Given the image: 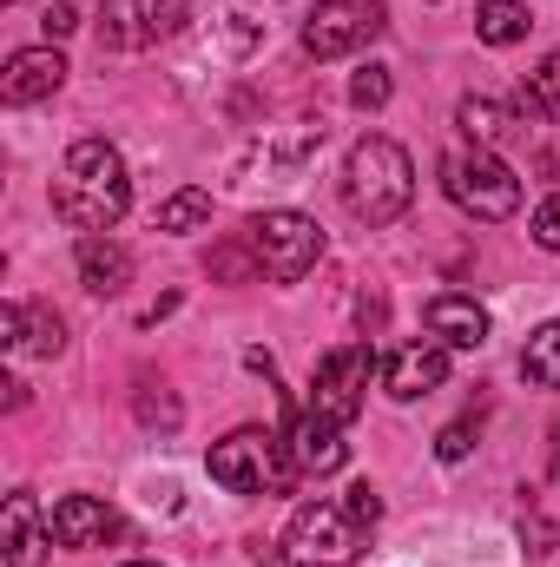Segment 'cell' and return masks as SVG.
Segmentation results:
<instances>
[{"label":"cell","instance_id":"cell-1","mask_svg":"<svg viewBox=\"0 0 560 567\" xmlns=\"http://www.w3.org/2000/svg\"><path fill=\"white\" fill-rule=\"evenodd\" d=\"M133 205V178H126V158L120 145L106 140H80L60 158V178H53V212L80 231V238H106Z\"/></svg>","mask_w":560,"mask_h":567},{"label":"cell","instance_id":"cell-2","mask_svg":"<svg viewBox=\"0 0 560 567\" xmlns=\"http://www.w3.org/2000/svg\"><path fill=\"white\" fill-rule=\"evenodd\" d=\"M343 198H350V212H356L363 225H396V218L409 212V198H416V165H409V152L396 140H383V133L356 140L350 145V165H343Z\"/></svg>","mask_w":560,"mask_h":567},{"label":"cell","instance_id":"cell-3","mask_svg":"<svg viewBox=\"0 0 560 567\" xmlns=\"http://www.w3.org/2000/svg\"><path fill=\"white\" fill-rule=\"evenodd\" d=\"M211 482L231 488V495H290L297 488V462H290V442L271 435V429H231L225 442H211L205 455Z\"/></svg>","mask_w":560,"mask_h":567},{"label":"cell","instance_id":"cell-4","mask_svg":"<svg viewBox=\"0 0 560 567\" xmlns=\"http://www.w3.org/2000/svg\"><path fill=\"white\" fill-rule=\"evenodd\" d=\"M363 542H370V522L350 508V495L343 502H303L297 515H290V528H283V561L290 567H350L363 555Z\"/></svg>","mask_w":560,"mask_h":567},{"label":"cell","instance_id":"cell-5","mask_svg":"<svg viewBox=\"0 0 560 567\" xmlns=\"http://www.w3.org/2000/svg\"><path fill=\"white\" fill-rule=\"evenodd\" d=\"M442 185H448V198L468 212V218H515L521 212V178H515V165H501L488 145H468V152H448L442 158Z\"/></svg>","mask_w":560,"mask_h":567},{"label":"cell","instance_id":"cell-6","mask_svg":"<svg viewBox=\"0 0 560 567\" xmlns=\"http://www.w3.org/2000/svg\"><path fill=\"white\" fill-rule=\"evenodd\" d=\"M251 258H258V271L278 284H297L317 271V258H323V225L317 218H303V212H265V218H251Z\"/></svg>","mask_w":560,"mask_h":567},{"label":"cell","instance_id":"cell-7","mask_svg":"<svg viewBox=\"0 0 560 567\" xmlns=\"http://www.w3.org/2000/svg\"><path fill=\"white\" fill-rule=\"evenodd\" d=\"M383 27H390L383 0H317L310 20H303V53L310 60H343V53H363L370 40H383Z\"/></svg>","mask_w":560,"mask_h":567},{"label":"cell","instance_id":"cell-8","mask_svg":"<svg viewBox=\"0 0 560 567\" xmlns=\"http://www.w3.org/2000/svg\"><path fill=\"white\" fill-rule=\"evenodd\" d=\"M370 377H376V350L370 343H336L323 363H317V377H310V403L303 410H317V416H330V423H356V410H363V390H370Z\"/></svg>","mask_w":560,"mask_h":567},{"label":"cell","instance_id":"cell-9","mask_svg":"<svg viewBox=\"0 0 560 567\" xmlns=\"http://www.w3.org/2000/svg\"><path fill=\"white\" fill-rule=\"evenodd\" d=\"M191 0H106L100 7V47L113 53H145L185 27Z\"/></svg>","mask_w":560,"mask_h":567},{"label":"cell","instance_id":"cell-10","mask_svg":"<svg viewBox=\"0 0 560 567\" xmlns=\"http://www.w3.org/2000/svg\"><path fill=\"white\" fill-rule=\"evenodd\" d=\"M66 86V60L53 53V47H20L13 60H7V73H0V100L7 106H40V100H53Z\"/></svg>","mask_w":560,"mask_h":567},{"label":"cell","instance_id":"cell-11","mask_svg":"<svg viewBox=\"0 0 560 567\" xmlns=\"http://www.w3.org/2000/svg\"><path fill=\"white\" fill-rule=\"evenodd\" d=\"M53 548V522H40L33 495H7L0 508V567H46Z\"/></svg>","mask_w":560,"mask_h":567},{"label":"cell","instance_id":"cell-12","mask_svg":"<svg viewBox=\"0 0 560 567\" xmlns=\"http://www.w3.org/2000/svg\"><path fill=\"white\" fill-rule=\"evenodd\" d=\"M383 383H390L396 403H416V396H428V390H442V383H448V343H435V337L403 343V350L383 363Z\"/></svg>","mask_w":560,"mask_h":567},{"label":"cell","instance_id":"cell-13","mask_svg":"<svg viewBox=\"0 0 560 567\" xmlns=\"http://www.w3.org/2000/svg\"><path fill=\"white\" fill-rule=\"evenodd\" d=\"M290 462L303 468V475H336L343 462H350V442H343V423H330V416H317V410H303V416H290Z\"/></svg>","mask_w":560,"mask_h":567},{"label":"cell","instance_id":"cell-14","mask_svg":"<svg viewBox=\"0 0 560 567\" xmlns=\"http://www.w3.org/2000/svg\"><path fill=\"white\" fill-rule=\"evenodd\" d=\"M46 522H53L60 548H106V542H120V515L106 502H93V495H66Z\"/></svg>","mask_w":560,"mask_h":567},{"label":"cell","instance_id":"cell-15","mask_svg":"<svg viewBox=\"0 0 560 567\" xmlns=\"http://www.w3.org/2000/svg\"><path fill=\"white\" fill-rule=\"evenodd\" d=\"M422 317H428V337L448 343V350H481L488 343V310L475 297H455V290L448 297H428Z\"/></svg>","mask_w":560,"mask_h":567},{"label":"cell","instance_id":"cell-16","mask_svg":"<svg viewBox=\"0 0 560 567\" xmlns=\"http://www.w3.org/2000/svg\"><path fill=\"white\" fill-rule=\"evenodd\" d=\"M126 278H133L126 245H113V238H80V284H86L93 297H120Z\"/></svg>","mask_w":560,"mask_h":567},{"label":"cell","instance_id":"cell-17","mask_svg":"<svg viewBox=\"0 0 560 567\" xmlns=\"http://www.w3.org/2000/svg\"><path fill=\"white\" fill-rule=\"evenodd\" d=\"M455 126L468 133V145H488V152H495V145L515 133V113H508L501 100H462V106H455Z\"/></svg>","mask_w":560,"mask_h":567},{"label":"cell","instance_id":"cell-18","mask_svg":"<svg viewBox=\"0 0 560 567\" xmlns=\"http://www.w3.org/2000/svg\"><path fill=\"white\" fill-rule=\"evenodd\" d=\"M528 27H535L528 0H481V13H475V33L488 47H515V40H528Z\"/></svg>","mask_w":560,"mask_h":567},{"label":"cell","instance_id":"cell-19","mask_svg":"<svg viewBox=\"0 0 560 567\" xmlns=\"http://www.w3.org/2000/svg\"><path fill=\"white\" fill-rule=\"evenodd\" d=\"M521 377H528L535 390H560V323H541V330L528 337V350H521Z\"/></svg>","mask_w":560,"mask_h":567},{"label":"cell","instance_id":"cell-20","mask_svg":"<svg viewBox=\"0 0 560 567\" xmlns=\"http://www.w3.org/2000/svg\"><path fill=\"white\" fill-rule=\"evenodd\" d=\"M521 113H535V120H560V53H548V60L528 73V86H521Z\"/></svg>","mask_w":560,"mask_h":567},{"label":"cell","instance_id":"cell-21","mask_svg":"<svg viewBox=\"0 0 560 567\" xmlns=\"http://www.w3.org/2000/svg\"><path fill=\"white\" fill-rule=\"evenodd\" d=\"M205 218H211V192L205 185H185V192H172L158 205V231H198Z\"/></svg>","mask_w":560,"mask_h":567},{"label":"cell","instance_id":"cell-22","mask_svg":"<svg viewBox=\"0 0 560 567\" xmlns=\"http://www.w3.org/2000/svg\"><path fill=\"white\" fill-rule=\"evenodd\" d=\"M20 350H33V357H60V350H66V323H60L53 310H27V317H20Z\"/></svg>","mask_w":560,"mask_h":567},{"label":"cell","instance_id":"cell-23","mask_svg":"<svg viewBox=\"0 0 560 567\" xmlns=\"http://www.w3.org/2000/svg\"><path fill=\"white\" fill-rule=\"evenodd\" d=\"M350 100H356L363 113H383V106H390V66H363V73L350 80Z\"/></svg>","mask_w":560,"mask_h":567},{"label":"cell","instance_id":"cell-24","mask_svg":"<svg viewBox=\"0 0 560 567\" xmlns=\"http://www.w3.org/2000/svg\"><path fill=\"white\" fill-rule=\"evenodd\" d=\"M468 449H475V423H448L435 435V455H442V462H462Z\"/></svg>","mask_w":560,"mask_h":567},{"label":"cell","instance_id":"cell-25","mask_svg":"<svg viewBox=\"0 0 560 567\" xmlns=\"http://www.w3.org/2000/svg\"><path fill=\"white\" fill-rule=\"evenodd\" d=\"M535 245H541V251H560V192L535 212Z\"/></svg>","mask_w":560,"mask_h":567},{"label":"cell","instance_id":"cell-26","mask_svg":"<svg viewBox=\"0 0 560 567\" xmlns=\"http://www.w3.org/2000/svg\"><path fill=\"white\" fill-rule=\"evenodd\" d=\"M40 27H46V40H66V33H73V27H80V13H73V7H66V0H53V7H46V20H40Z\"/></svg>","mask_w":560,"mask_h":567},{"label":"cell","instance_id":"cell-27","mask_svg":"<svg viewBox=\"0 0 560 567\" xmlns=\"http://www.w3.org/2000/svg\"><path fill=\"white\" fill-rule=\"evenodd\" d=\"M350 508H356V515H363L370 528L383 522V502H376V488H370V482H356V488H350Z\"/></svg>","mask_w":560,"mask_h":567},{"label":"cell","instance_id":"cell-28","mask_svg":"<svg viewBox=\"0 0 560 567\" xmlns=\"http://www.w3.org/2000/svg\"><path fill=\"white\" fill-rule=\"evenodd\" d=\"M251 265L258 258H245V251H218V278H251Z\"/></svg>","mask_w":560,"mask_h":567},{"label":"cell","instance_id":"cell-29","mask_svg":"<svg viewBox=\"0 0 560 567\" xmlns=\"http://www.w3.org/2000/svg\"><path fill=\"white\" fill-rule=\"evenodd\" d=\"M554 482H560V429H554Z\"/></svg>","mask_w":560,"mask_h":567},{"label":"cell","instance_id":"cell-30","mask_svg":"<svg viewBox=\"0 0 560 567\" xmlns=\"http://www.w3.org/2000/svg\"><path fill=\"white\" fill-rule=\"evenodd\" d=\"M126 567H158V561H126Z\"/></svg>","mask_w":560,"mask_h":567},{"label":"cell","instance_id":"cell-31","mask_svg":"<svg viewBox=\"0 0 560 567\" xmlns=\"http://www.w3.org/2000/svg\"><path fill=\"white\" fill-rule=\"evenodd\" d=\"M7 7H13V0H7Z\"/></svg>","mask_w":560,"mask_h":567}]
</instances>
